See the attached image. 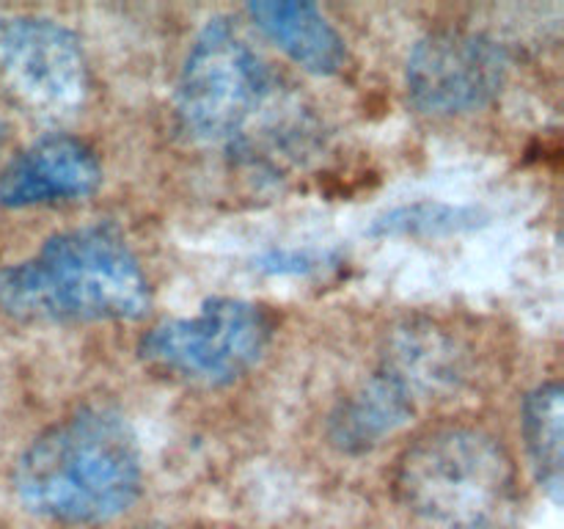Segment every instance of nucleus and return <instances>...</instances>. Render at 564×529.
<instances>
[{"label": "nucleus", "instance_id": "7", "mask_svg": "<svg viewBox=\"0 0 564 529\" xmlns=\"http://www.w3.org/2000/svg\"><path fill=\"white\" fill-rule=\"evenodd\" d=\"M507 75L510 55L496 39L444 28L413 44L405 88L419 114L446 119L488 108L505 88Z\"/></svg>", "mask_w": 564, "mask_h": 529}, {"label": "nucleus", "instance_id": "1", "mask_svg": "<svg viewBox=\"0 0 564 529\" xmlns=\"http://www.w3.org/2000/svg\"><path fill=\"white\" fill-rule=\"evenodd\" d=\"M143 457L135 430L113 408H80L28 444L14 490L33 516L58 523H105L141 496Z\"/></svg>", "mask_w": 564, "mask_h": 529}, {"label": "nucleus", "instance_id": "15", "mask_svg": "<svg viewBox=\"0 0 564 529\" xmlns=\"http://www.w3.org/2000/svg\"><path fill=\"white\" fill-rule=\"evenodd\" d=\"M0 152H3V127H0Z\"/></svg>", "mask_w": 564, "mask_h": 529}, {"label": "nucleus", "instance_id": "2", "mask_svg": "<svg viewBox=\"0 0 564 529\" xmlns=\"http://www.w3.org/2000/svg\"><path fill=\"white\" fill-rule=\"evenodd\" d=\"M152 303L141 259L113 224L58 231L0 268V312L22 323H121Z\"/></svg>", "mask_w": 564, "mask_h": 529}, {"label": "nucleus", "instance_id": "6", "mask_svg": "<svg viewBox=\"0 0 564 529\" xmlns=\"http://www.w3.org/2000/svg\"><path fill=\"white\" fill-rule=\"evenodd\" d=\"M88 61L75 33L39 14L0 17V91L42 119L77 114L88 97Z\"/></svg>", "mask_w": 564, "mask_h": 529}, {"label": "nucleus", "instance_id": "14", "mask_svg": "<svg viewBox=\"0 0 564 529\" xmlns=\"http://www.w3.org/2000/svg\"><path fill=\"white\" fill-rule=\"evenodd\" d=\"M341 264V253L330 248H268L253 259V268L270 276H317Z\"/></svg>", "mask_w": 564, "mask_h": 529}, {"label": "nucleus", "instance_id": "5", "mask_svg": "<svg viewBox=\"0 0 564 529\" xmlns=\"http://www.w3.org/2000/svg\"><path fill=\"white\" fill-rule=\"evenodd\" d=\"M273 339V317L240 298H213L193 317L163 320L138 342L152 373L198 389H220L251 373Z\"/></svg>", "mask_w": 564, "mask_h": 529}, {"label": "nucleus", "instance_id": "9", "mask_svg": "<svg viewBox=\"0 0 564 529\" xmlns=\"http://www.w3.org/2000/svg\"><path fill=\"white\" fill-rule=\"evenodd\" d=\"M416 402L446 397L468 378V350L457 336L433 323H405L389 336L383 364Z\"/></svg>", "mask_w": 564, "mask_h": 529}, {"label": "nucleus", "instance_id": "13", "mask_svg": "<svg viewBox=\"0 0 564 529\" xmlns=\"http://www.w3.org/2000/svg\"><path fill=\"white\" fill-rule=\"evenodd\" d=\"M488 215L471 204H449L422 198V202L400 204L372 224L375 237H449L482 226Z\"/></svg>", "mask_w": 564, "mask_h": 529}, {"label": "nucleus", "instance_id": "8", "mask_svg": "<svg viewBox=\"0 0 564 529\" xmlns=\"http://www.w3.org/2000/svg\"><path fill=\"white\" fill-rule=\"evenodd\" d=\"M102 185V163L86 141L53 132L22 149L0 171V204L9 209L44 207L86 198Z\"/></svg>", "mask_w": 564, "mask_h": 529}, {"label": "nucleus", "instance_id": "12", "mask_svg": "<svg viewBox=\"0 0 564 529\" xmlns=\"http://www.w3.org/2000/svg\"><path fill=\"white\" fill-rule=\"evenodd\" d=\"M562 386L540 384L523 402V439L538 483L554 501L562 494Z\"/></svg>", "mask_w": 564, "mask_h": 529}, {"label": "nucleus", "instance_id": "4", "mask_svg": "<svg viewBox=\"0 0 564 529\" xmlns=\"http://www.w3.org/2000/svg\"><path fill=\"white\" fill-rule=\"evenodd\" d=\"M275 97V75L229 17H213L193 39L176 83L182 130L204 143H248Z\"/></svg>", "mask_w": 564, "mask_h": 529}, {"label": "nucleus", "instance_id": "3", "mask_svg": "<svg viewBox=\"0 0 564 529\" xmlns=\"http://www.w3.org/2000/svg\"><path fill=\"white\" fill-rule=\"evenodd\" d=\"M402 505L433 529H505L516 510V463L501 439L474 424L419 435L397 463Z\"/></svg>", "mask_w": 564, "mask_h": 529}, {"label": "nucleus", "instance_id": "11", "mask_svg": "<svg viewBox=\"0 0 564 529\" xmlns=\"http://www.w3.org/2000/svg\"><path fill=\"white\" fill-rule=\"evenodd\" d=\"M253 25L297 66L319 77H330L347 64V44L334 22L314 3L301 0H259L248 3Z\"/></svg>", "mask_w": 564, "mask_h": 529}, {"label": "nucleus", "instance_id": "10", "mask_svg": "<svg viewBox=\"0 0 564 529\" xmlns=\"http://www.w3.org/2000/svg\"><path fill=\"white\" fill-rule=\"evenodd\" d=\"M416 408L411 391L394 375L378 369L341 397L328 419V439L345 455H364L408 428Z\"/></svg>", "mask_w": 564, "mask_h": 529}, {"label": "nucleus", "instance_id": "16", "mask_svg": "<svg viewBox=\"0 0 564 529\" xmlns=\"http://www.w3.org/2000/svg\"><path fill=\"white\" fill-rule=\"evenodd\" d=\"M138 529H147V527H138Z\"/></svg>", "mask_w": 564, "mask_h": 529}]
</instances>
